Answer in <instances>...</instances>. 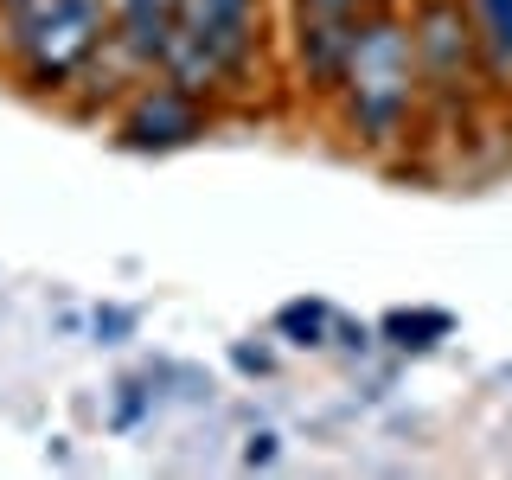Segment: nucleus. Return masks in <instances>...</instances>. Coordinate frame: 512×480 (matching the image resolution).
Listing matches in <instances>:
<instances>
[{
  "instance_id": "obj_1",
  "label": "nucleus",
  "mask_w": 512,
  "mask_h": 480,
  "mask_svg": "<svg viewBox=\"0 0 512 480\" xmlns=\"http://www.w3.org/2000/svg\"><path fill=\"white\" fill-rule=\"evenodd\" d=\"M333 96H340L346 128L365 148H397V141L410 135L416 103H423V71H416V52H410V26L397 20L391 7L365 13V20L352 26V45L340 58Z\"/></svg>"
},
{
  "instance_id": "obj_2",
  "label": "nucleus",
  "mask_w": 512,
  "mask_h": 480,
  "mask_svg": "<svg viewBox=\"0 0 512 480\" xmlns=\"http://www.w3.org/2000/svg\"><path fill=\"white\" fill-rule=\"evenodd\" d=\"M0 32L32 90H64L109 45L103 0H0Z\"/></svg>"
},
{
  "instance_id": "obj_3",
  "label": "nucleus",
  "mask_w": 512,
  "mask_h": 480,
  "mask_svg": "<svg viewBox=\"0 0 512 480\" xmlns=\"http://www.w3.org/2000/svg\"><path fill=\"white\" fill-rule=\"evenodd\" d=\"M263 45V0H173V45L160 71L212 96L237 90Z\"/></svg>"
},
{
  "instance_id": "obj_4",
  "label": "nucleus",
  "mask_w": 512,
  "mask_h": 480,
  "mask_svg": "<svg viewBox=\"0 0 512 480\" xmlns=\"http://www.w3.org/2000/svg\"><path fill=\"white\" fill-rule=\"evenodd\" d=\"M410 52H416V71H423V90H436V96H468L480 58H487L474 20L461 13V0H423L416 7Z\"/></svg>"
},
{
  "instance_id": "obj_5",
  "label": "nucleus",
  "mask_w": 512,
  "mask_h": 480,
  "mask_svg": "<svg viewBox=\"0 0 512 480\" xmlns=\"http://www.w3.org/2000/svg\"><path fill=\"white\" fill-rule=\"evenodd\" d=\"M205 122H212V103H205L199 90L173 84V77L160 71V84H141L135 96H128L116 135H122V148L167 154V148H186V141H199Z\"/></svg>"
},
{
  "instance_id": "obj_6",
  "label": "nucleus",
  "mask_w": 512,
  "mask_h": 480,
  "mask_svg": "<svg viewBox=\"0 0 512 480\" xmlns=\"http://www.w3.org/2000/svg\"><path fill=\"white\" fill-rule=\"evenodd\" d=\"M352 26H359V13L340 7V0H295V58H301V84L308 90L333 96Z\"/></svg>"
},
{
  "instance_id": "obj_7",
  "label": "nucleus",
  "mask_w": 512,
  "mask_h": 480,
  "mask_svg": "<svg viewBox=\"0 0 512 480\" xmlns=\"http://www.w3.org/2000/svg\"><path fill=\"white\" fill-rule=\"evenodd\" d=\"M109 45L135 71H160L173 45V0H109Z\"/></svg>"
},
{
  "instance_id": "obj_8",
  "label": "nucleus",
  "mask_w": 512,
  "mask_h": 480,
  "mask_svg": "<svg viewBox=\"0 0 512 480\" xmlns=\"http://www.w3.org/2000/svg\"><path fill=\"white\" fill-rule=\"evenodd\" d=\"M448 333H455V314H442V308H397V314H384V340L404 346V352H429L436 340H448Z\"/></svg>"
},
{
  "instance_id": "obj_9",
  "label": "nucleus",
  "mask_w": 512,
  "mask_h": 480,
  "mask_svg": "<svg viewBox=\"0 0 512 480\" xmlns=\"http://www.w3.org/2000/svg\"><path fill=\"white\" fill-rule=\"evenodd\" d=\"M461 13L474 20L480 32V52H487V64H512V0H461Z\"/></svg>"
},
{
  "instance_id": "obj_10",
  "label": "nucleus",
  "mask_w": 512,
  "mask_h": 480,
  "mask_svg": "<svg viewBox=\"0 0 512 480\" xmlns=\"http://www.w3.org/2000/svg\"><path fill=\"white\" fill-rule=\"evenodd\" d=\"M327 301H288V308L276 314V327L288 333V340H295V346H320V340H327Z\"/></svg>"
},
{
  "instance_id": "obj_11",
  "label": "nucleus",
  "mask_w": 512,
  "mask_h": 480,
  "mask_svg": "<svg viewBox=\"0 0 512 480\" xmlns=\"http://www.w3.org/2000/svg\"><path fill=\"white\" fill-rule=\"evenodd\" d=\"M340 7H352V13H359V20H365V13H378L384 0H340Z\"/></svg>"
}]
</instances>
